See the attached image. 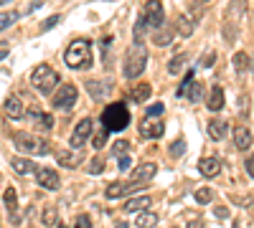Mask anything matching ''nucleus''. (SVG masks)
<instances>
[{"label": "nucleus", "mask_w": 254, "mask_h": 228, "mask_svg": "<svg viewBox=\"0 0 254 228\" xmlns=\"http://www.w3.org/2000/svg\"><path fill=\"white\" fill-rule=\"evenodd\" d=\"M102 124L104 132H122L127 124H130V109L122 101H115V104H107L102 112Z\"/></svg>", "instance_id": "f257e3e1"}, {"label": "nucleus", "mask_w": 254, "mask_h": 228, "mask_svg": "<svg viewBox=\"0 0 254 228\" xmlns=\"http://www.w3.org/2000/svg\"><path fill=\"white\" fill-rule=\"evenodd\" d=\"M64 61L69 64V69H89L92 66V44L87 38H79L74 44H69Z\"/></svg>", "instance_id": "f03ea898"}, {"label": "nucleus", "mask_w": 254, "mask_h": 228, "mask_svg": "<svg viewBox=\"0 0 254 228\" xmlns=\"http://www.w3.org/2000/svg\"><path fill=\"white\" fill-rule=\"evenodd\" d=\"M147 66V51H145V44L142 41H135V44L130 46V51H127L125 56V76L127 79H137Z\"/></svg>", "instance_id": "7ed1b4c3"}, {"label": "nucleus", "mask_w": 254, "mask_h": 228, "mask_svg": "<svg viewBox=\"0 0 254 228\" xmlns=\"http://www.w3.org/2000/svg\"><path fill=\"white\" fill-rule=\"evenodd\" d=\"M31 84H33V89L41 91V94H51V91L61 84V79H59V74H56L51 66L41 64V66H36L33 74H31Z\"/></svg>", "instance_id": "20e7f679"}, {"label": "nucleus", "mask_w": 254, "mask_h": 228, "mask_svg": "<svg viewBox=\"0 0 254 228\" xmlns=\"http://www.w3.org/2000/svg\"><path fill=\"white\" fill-rule=\"evenodd\" d=\"M13 142H15V147L20 152H28V155H49L51 147H49V142L44 139H38L33 135H26V132H15L13 135Z\"/></svg>", "instance_id": "39448f33"}, {"label": "nucleus", "mask_w": 254, "mask_h": 228, "mask_svg": "<svg viewBox=\"0 0 254 228\" xmlns=\"http://www.w3.org/2000/svg\"><path fill=\"white\" fill-rule=\"evenodd\" d=\"M76 96H79V89L74 84H61V89L56 91L54 96V109L59 112H71L74 104H76Z\"/></svg>", "instance_id": "423d86ee"}, {"label": "nucleus", "mask_w": 254, "mask_h": 228, "mask_svg": "<svg viewBox=\"0 0 254 228\" xmlns=\"http://www.w3.org/2000/svg\"><path fill=\"white\" fill-rule=\"evenodd\" d=\"M140 23L142 26H150V28H163L165 26V10H163V5L160 3H147L145 8H142V15H140Z\"/></svg>", "instance_id": "0eeeda50"}, {"label": "nucleus", "mask_w": 254, "mask_h": 228, "mask_svg": "<svg viewBox=\"0 0 254 228\" xmlns=\"http://www.w3.org/2000/svg\"><path fill=\"white\" fill-rule=\"evenodd\" d=\"M92 127H94V124H92L89 117H84V119L76 122V127H74V132H71V139H69L71 150H81V147H84V142L92 137Z\"/></svg>", "instance_id": "6e6552de"}, {"label": "nucleus", "mask_w": 254, "mask_h": 228, "mask_svg": "<svg viewBox=\"0 0 254 228\" xmlns=\"http://www.w3.org/2000/svg\"><path fill=\"white\" fill-rule=\"evenodd\" d=\"M140 188V182H110L107 185V190H104V195H107L110 200L115 198H122V195H130Z\"/></svg>", "instance_id": "1a4fd4ad"}, {"label": "nucleus", "mask_w": 254, "mask_h": 228, "mask_svg": "<svg viewBox=\"0 0 254 228\" xmlns=\"http://www.w3.org/2000/svg\"><path fill=\"white\" fill-rule=\"evenodd\" d=\"M56 160H59L61 168L74 170V168H79V165H81L84 155H81V150H61V152H56Z\"/></svg>", "instance_id": "9d476101"}, {"label": "nucleus", "mask_w": 254, "mask_h": 228, "mask_svg": "<svg viewBox=\"0 0 254 228\" xmlns=\"http://www.w3.org/2000/svg\"><path fill=\"white\" fill-rule=\"evenodd\" d=\"M36 180H38L41 188H46V190H56L59 185H61V180H59L56 170H49V168H41V170H36Z\"/></svg>", "instance_id": "9b49d317"}, {"label": "nucleus", "mask_w": 254, "mask_h": 228, "mask_svg": "<svg viewBox=\"0 0 254 228\" xmlns=\"http://www.w3.org/2000/svg\"><path fill=\"white\" fill-rule=\"evenodd\" d=\"M140 137H142V139H158V137H163V122L142 119V124H140Z\"/></svg>", "instance_id": "f8f14e48"}, {"label": "nucleus", "mask_w": 254, "mask_h": 228, "mask_svg": "<svg viewBox=\"0 0 254 228\" xmlns=\"http://www.w3.org/2000/svg\"><path fill=\"white\" fill-rule=\"evenodd\" d=\"M155 173H158V165L155 162H145V165H140V168L132 170V180L130 182H147L150 178H155Z\"/></svg>", "instance_id": "ddd939ff"}, {"label": "nucleus", "mask_w": 254, "mask_h": 228, "mask_svg": "<svg viewBox=\"0 0 254 228\" xmlns=\"http://www.w3.org/2000/svg\"><path fill=\"white\" fill-rule=\"evenodd\" d=\"M198 170H201L203 178H216L221 173V160L219 157H203L198 162Z\"/></svg>", "instance_id": "4468645a"}, {"label": "nucleus", "mask_w": 254, "mask_h": 228, "mask_svg": "<svg viewBox=\"0 0 254 228\" xmlns=\"http://www.w3.org/2000/svg\"><path fill=\"white\" fill-rule=\"evenodd\" d=\"M3 109H5V114H8L10 119H23V117H26V107L20 104L18 96H8L5 104H3Z\"/></svg>", "instance_id": "2eb2a0df"}, {"label": "nucleus", "mask_w": 254, "mask_h": 228, "mask_svg": "<svg viewBox=\"0 0 254 228\" xmlns=\"http://www.w3.org/2000/svg\"><path fill=\"white\" fill-rule=\"evenodd\" d=\"M206 132H208V137H211V139L221 142V139L226 137V132H229V124H226V122H221V119H211V122L206 124Z\"/></svg>", "instance_id": "dca6fc26"}, {"label": "nucleus", "mask_w": 254, "mask_h": 228, "mask_svg": "<svg viewBox=\"0 0 254 228\" xmlns=\"http://www.w3.org/2000/svg\"><path fill=\"white\" fill-rule=\"evenodd\" d=\"M147 205H153V200L147 198V195H142V198L127 200V203H125V211H127V213H142V211H147Z\"/></svg>", "instance_id": "f3484780"}, {"label": "nucleus", "mask_w": 254, "mask_h": 228, "mask_svg": "<svg viewBox=\"0 0 254 228\" xmlns=\"http://www.w3.org/2000/svg\"><path fill=\"white\" fill-rule=\"evenodd\" d=\"M234 144L239 150H249L252 147V132H249V127H237L234 130Z\"/></svg>", "instance_id": "a211bd4d"}, {"label": "nucleus", "mask_w": 254, "mask_h": 228, "mask_svg": "<svg viewBox=\"0 0 254 228\" xmlns=\"http://www.w3.org/2000/svg\"><path fill=\"white\" fill-rule=\"evenodd\" d=\"M31 117H33V122H36V130H41V132H51V130H54V117H51V114H46V112H33Z\"/></svg>", "instance_id": "6ab92c4d"}, {"label": "nucleus", "mask_w": 254, "mask_h": 228, "mask_svg": "<svg viewBox=\"0 0 254 228\" xmlns=\"http://www.w3.org/2000/svg\"><path fill=\"white\" fill-rule=\"evenodd\" d=\"M153 94V87L150 84H137L132 91H130V101H135V104H142V101H147Z\"/></svg>", "instance_id": "aec40b11"}, {"label": "nucleus", "mask_w": 254, "mask_h": 228, "mask_svg": "<svg viewBox=\"0 0 254 228\" xmlns=\"http://www.w3.org/2000/svg\"><path fill=\"white\" fill-rule=\"evenodd\" d=\"M208 109H211V112L224 109V89H221V87H211V94H208Z\"/></svg>", "instance_id": "412c9836"}, {"label": "nucleus", "mask_w": 254, "mask_h": 228, "mask_svg": "<svg viewBox=\"0 0 254 228\" xmlns=\"http://www.w3.org/2000/svg\"><path fill=\"white\" fill-rule=\"evenodd\" d=\"M234 69H237L239 74H249V71H252V56H249L247 51L234 53Z\"/></svg>", "instance_id": "4be33fe9"}, {"label": "nucleus", "mask_w": 254, "mask_h": 228, "mask_svg": "<svg viewBox=\"0 0 254 228\" xmlns=\"http://www.w3.org/2000/svg\"><path fill=\"white\" fill-rule=\"evenodd\" d=\"M10 165H13V170L20 173V175H28V173H36V170H38L36 165H33L31 160H26V157H13Z\"/></svg>", "instance_id": "5701e85b"}, {"label": "nucleus", "mask_w": 254, "mask_h": 228, "mask_svg": "<svg viewBox=\"0 0 254 228\" xmlns=\"http://www.w3.org/2000/svg\"><path fill=\"white\" fill-rule=\"evenodd\" d=\"M173 28H168V26H163V28H158L155 31V36H153V41H155V44L158 46H171L173 44Z\"/></svg>", "instance_id": "b1692460"}, {"label": "nucleus", "mask_w": 254, "mask_h": 228, "mask_svg": "<svg viewBox=\"0 0 254 228\" xmlns=\"http://www.w3.org/2000/svg\"><path fill=\"white\" fill-rule=\"evenodd\" d=\"M135 226H137V228H155V226H158V216L150 213V211H142V213L137 216Z\"/></svg>", "instance_id": "393cba45"}, {"label": "nucleus", "mask_w": 254, "mask_h": 228, "mask_svg": "<svg viewBox=\"0 0 254 228\" xmlns=\"http://www.w3.org/2000/svg\"><path fill=\"white\" fill-rule=\"evenodd\" d=\"M87 91L92 94V99H97V101H102L104 96H107V87H102L99 81H87Z\"/></svg>", "instance_id": "a878e982"}, {"label": "nucleus", "mask_w": 254, "mask_h": 228, "mask_svg": "<svg viewBox=\"0 0 254 228\" xmlns=\"http://www.w3.org/2000/svg\"><path fill=\"white\" fill-rule=\"evenodd\" d=\"M186 96H188L190 101H193V104H198L201 96H203V84H201V81H190V87H188Z\"/></svg>", "instance_id": "bb28decb"}, {"label": "nucleus", "mask_w": 254, "mask_h": 228, "mask_svg": "<svg viewBox=\"0 0 254 228\" xmlns=\"http://www.w3.org/2000/svg\"><path fill=\"white\" fill-rule=\"evenodd\" d=\"M5 205H8L10 221L18 223V216H15V208H18V203H15V188H8V190H5Z\"/></svg>", "instance_id": "cd10ccee"}, {"label": "nucleus", "mask_w": 254, "mask_h": 228, "mask_svg": "<svg viewBox=\"0 0 254 228\" xmlns=\"http://www.w3.org/2000/svg\"><path fill=\"white\" fill-rule=\"evenodd\" d=\"M193 28H196V23H193L190 18H186V15H181V18H178V28H176V31H178L183 38H188L190 33H193Z\"/></svg>", "instance_id": "c85d7f7f"}, {"label": "nucleus", "mask_w": 254, "mask_h": 228, "mask_svg": "<svg viewBox=\"0 0 254 228\" xmlns=\"http://www.w3.org/2000/svg\"><path fill=\"white\" fill-rule=\"evenodd\" d=\"M186 61H188V56H186V53L173 56L171 61H168V71H171V74H181V71H183V66H186Z\"/></svg>", "instance_id": "c756f323"}, {"label": "nucleus", "mask_w": 254, "mask_h": 228, "mask_svg": "<svg viewBox=\"0 0 254 228\" xmlns=\"http://www.w3.org/2000/svg\"><path fill=\"white\" fill-rule=\"evenodd\" d=\"M20 18V13H15V10H8V13H0V31H8L15 20Z\"/></svg>", "instance_id": "7c9ffc66"}, {"label": "nucleus", "mask_w": 254, "mask_h": 228, "mask_svg": "<svg viewBox=\"0 0 254 228\" xmlns=\"http://www.w3.org/2000/svg\"><path fill=\"white\" fill-rule=\"evenodd\" d=\"M193 198H196V203L206 205V203L214 200V190H211V188H201V190H196V193H193Z\"/></svg>", "instance_id": "2f4dec72"}, {"label": "nucleus", "mask_w": 254, "mask_h": 228, "mask_svg": "<svg viewBox=\"0 0 254 228\" xmlns=\"http://www.w3.org/2000/svg\"><path fill=\"white\" fill-rule=\"evenodd\" d=\"M41 221H44V226H54L56 223V205H46V211L41 213Z\"/></svg>", "instance_id": "473e14b6"}, {"label": "nucleus", "mask_w": 254, "mask_h": 228, "mask_svg": "<svg viewBox=\"0 0 254 228\" xmlns=\"http://www.w3.org/2000/svg\"><path fill=\"white\" fill-rule=\"evenodd\" d=\"M112 152H115L117 157L127 155V152H130V142H127V139H120V142H115V144H112Z\"/></svg>", "instance_id": "72a5a7b5"}, {"label": "nucleus", "mask_w": 254, "mask_h": 228, "mask_svg": "<svg viewBox=\"0 0 254 228\" xmlns=\"http://www.w3.org/2000/svg\"><path fill=\"white\" fill-rule=\"evenodd\" d=\"M56 23H61V15H51V18H46L44 23H41V33H46V31L56 28Z\"/></svg>", "instance_id": "f704fd0d"}, {"label": "nucleus", "mask_w": 254, "mask_h": 228, "mask_svg": "<svg viewBox=\"0 0 254 228\" xmlns=\"http://www.w3.org/2000/svg\"><path fill=\"white\" fill-rule=\"evenodd\" d=\"M186 152V139H176L173 144H171V155L173 157H181Z\"/></svg>", "instance_id": "c9c22d12"}, {"label": "nucleus", "mask_w": 254, "mask_h": 228, "mask_svg": "<svg viewBox=\"0 0 254 228\" xmlns=\"http://www.w3.org/2000/svg\"><path fill=\"white\" fill-rule=\"evenodd\" d=\"M104 170V157H94L92 162H89V173L92 175H99Z\"/></svg>", "instance_id": "e433bc0d"}, {"label": "nucleus", "mask_w": 254, "mask_h": 228, "mask_svg": "<svg viewBox=\"0 0 254 228\" xmlns=\"http://www.w3.org/2000/svg\"><path fill=\"white\" fill-rule=\"evenodd\" d=\"M214 61H216V53H214V51H208L206 56H201V64H198V66H203V69H211V66H214Z\"/></svg>", "instance_id": "4c0bfd02"}, {"label": "nucleus", "mask_w": 254, "mask_h": 228, "mask_svg": "<svg viewBox=\"0 0 254 228\" xmlns=\"http://www.w3.org/2000/svg\"><path fill=\"white\" fill-rule=\"evenodd\" d=\"M107 135H110V132H104V130H102L99 135H94V147H97V150H102L104 144H107Z\"/></svg>", "instance_id": "58836bf2"}, {"label": "nucleus", "mask_w": 254, "mask_h": 228, "mask_svg": "<svg viewBox=\"0 0 254 228\" xmlns=\"http://www.w3.org/2000/svg\"><path fill=\"white\" fill-rule=\"evenodd\" d=\"M163 114V104H153V107H147V119H155Z\"/></svg>", "instance_id": "ea45409f"}, {"label": "nucleus", "mask_w": 254, "mask_h": 228, "mask_svg": "<svg viewBox=\"0 0 254 228\" xmlns=\"http://www.w3.org/2000/svg\"><path fill=\"white\" fill-rule=\"evenodd\" d=\"M130 165H132V160H130V157H127V155H122V157H117V168H120V173H125L127 168H130Z\"/></svg>", "instance_id": "a19ab883"}, {"label": "nucleus", "mask_w": 254, "mask_h": 228, "mask_svg": "<svg viewBox=\"0 0 254 228\" xmlns=\"http://www.w3.org/2000/svg\"><path fill=\"white\" fill-rule=\"evenodd\" d=\"M74 228H92V218H89V216H79Z\"/></svg>", "instance_id": "79ce46f5"}, {"label": "nucleus", "mask_w": 254, "mask_h": 228, "mask_svg": "<svg viewBox=\"0 0 254 228\" xmlns=\"http://www.w3.org/2000/svg\"><path fill=\"white\" fill-rule=\"evenodd\" d=\"M244 165H247V175L252 178V175H254V160H252V157H247V162H244Z\"/></svg>", "instance_id": "37998d69"}, {"label": "nucleus", "mask_w": 254, "mask_h": 228, "mask_svg": "<svg viewBox=\"0 0 254 228\" xmlns=\"http://www.w3.org/2000/svg\"><path fill=\"white\" fill-rule=\"evenodd\" d=\"M216 216L219 218H229V208H216Z\"/></svg>", "instance_id": "c03bdc74"}, {"label": "nucleus", "mask_w": 254, "mask_h": 228, "mask_svg": "<svg viewBox=\"0 0 254 228\" xmlns=\"http://www.w3.org/2000/svg\"><path fill=\"white\" fill-rule=\"evenodd\" d=\"M188 228H203V221H198V218H196V221H190Z\"/></svg>", "instance_id": "a18cd8bd"}, {"label": "nucleus", "mask_w": 254, "mask_h": 228, "mask_svg": "<svg viewBox=\"0 0 254 228\" xmlns=\"http://www.w3.org/2000/svg\"><path fill=\"white\" fill-rule=\"evenodd\" d=\"M115 228H127V223H125V221H120V223H117Z\"/></svg>", "instance_id": "49530a36"}, {"label": "nucleus", "mask_w": 254, "mask_h": 228, "mask_svg": "<svg viewBox=\"0 0 254 228\" xmlns=\"http://www.w3.org/2000/svg\"><path fill=\"white\" fill-rule=\"evenodd\" d=\"M5 53H8V48H0V58H5Z\"/></svg>", "instance_id": "de8ad7c7"}, {"label": "nucleus", "mask_w": 254, "mask_h": 228, "mask_svg": "<svg viewBox=\"0 0 254 228\" xmlns=\"http://www.w3.org/2000/svg\"><path fill=\"white\" fill-rule=\"evenodd\" d=\"M54 226H56V228H66V226H64V223H54Z\"/></svg>", "instance_id": "09e8293b"}, {"label": "nucleus", "mask_w": 254, "mask_h": 228, "mask_svg": "<svg viewBox=\"0 0 254 228\" xmlns=\"http://www.w3.org/2000/svg\"><path fill=\"white\" fill-rule=\"evenodd\" d=\"M234 228H242V223H239V221H234Z\"/></svg>", "instance_id": "8fccbe9b"}]
</instances>
